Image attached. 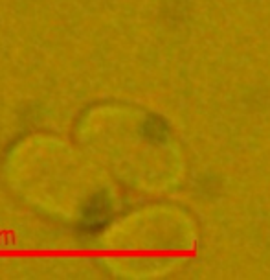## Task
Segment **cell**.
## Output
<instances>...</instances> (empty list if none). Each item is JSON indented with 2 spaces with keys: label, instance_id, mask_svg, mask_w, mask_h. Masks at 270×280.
Instances as JSON below:
<instances>
[{
  "label": "cell",
  "instance_id": "6da1fadb",
  "mask_svg": "<svg viewBox=\"0 0 270 280\" xmlns=\"http://www.w3.org/2000/svg\"><path fill=\"white\" fill-rule=\"evenodd\" d=\"M7 177L24 201L66 221L86 218L101 193L77 147L48 136L15 146L7 159Z\"/></svg>",
  "mask_w": 270,
  "mask_h": 280
}]
</instances>
